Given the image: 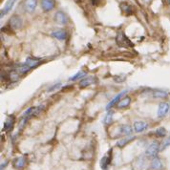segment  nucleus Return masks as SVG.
Listing matches in <instances>:
<instances>
[{
  "instance_id": "f257e3e1",
  "label": "nucleus",
  "mask_w": 170,
  "mask_h": 170,
  "mask_svg": "<svg viewBox=\"0 0 170 170\" xmlns=\"http://www.w3.org/2000/svg\"><path fill=\"white\" fill-rule=\"evenodd\" d=\"M116 42L117 44L120 47L123 48H129V47H133V43L129 40V38L124 34V33L123 32H119L116 38Z\"/></svg>"
},
{
  "instance_id": "f03ea898",
  "label": "nucleus",
  "mask_w": 170,
  "mask_h": 170,
  "mask_svg": "<svg viewBox=\"0 0 170 170\" xmlns=\"http://www.w3.org/2000/svg\"><path fill=\"white\" fill-rule=\"evenodd\" d=\"M44 106L43 105H39V106H36V107H31L29 108L28 110L23 114V119H27L28 117H34V116H38V115L43 110Z\"/></svg>"
},
{
  "instance_id": "7ed1b4c3",
  "label": "nucleus",
  "mask_w": 170,
  "mask_h": 170,
  "mask_svg": "<svg viewBox=\"0 0 170 170\" xmlns=\"http://www.w3.org/2000/svg\"><path fill=\"white\" fill-rule=\"evenodd\" d=\"M160 150V145L158 142H154L151 143L148 148L146 149V152H145V154H146L147 157L149 158H153V157H156V155L158 154V152H159Z\"/></svg>"
},
{
  "instance_id": "20e7f679",
  "label": "nucleus",
  "mask_w": 170,
  "mask_h": 170,
  "mask_svg": "<svg viewBox=\"0 0 170 170\" xmlns=\"http://www.w3.org/2000/svg\"><path fill=\"white\" fill-rule=\"evenodd\" d=\"M22 24H23V21H22V19L19 16L15 15L10 19V25H11V28L15 29V30L20 29L22 27Z\"/></svg>"
},
{
  "instance_id": "39448f33",
  "label": "nucleus",
  "mask_w": 170,
  "mask_h": 170,
  "mask_svg": "<svg viewBox=\"0 0 170 170\" xmlns=\"http://www.w3.org/2000/svg\"><path fill=\"white\" fill-rule=\"evenodd\" d=\"M169 110H170V106H169L168 103L162 102L161 104L159 105V109H158V117H159V118L165 117Z\"/></svg>"
},
{
  "instance_id": "423d86ee",
  "label": "nucleus",
  "mask_w": 170,
  "mask_h": 170,
  "mask_svg": "<svg viewBox=\"0 0 170 170\" xmlns=\"http://www.w3.org/2000/svg\"><path fill=\"white\" fill-rule=\"evenodd\" d=\"M126 93H127V90H124V91H123V92H121V93H119L118 96H115V98H114V99H113L110 102H109L108 104H107V106H106V110H110V109H111L115 104H116V103H119V102L120 101L121 98H123V96Z\"/></svg>"
},
{
  "instance_id": "0eeeda50",
  "label": "nucleus",
  "mask_w": 170,
  "mask_h": 170,
  "mask_svg": "<svg viewBox=\"0 0 170 170\" xmlns=\"http://www.w3.org/2000/svg\"><path fill=\"white\" fill-rule=\"evenodd\" d=\"M56 20L57 23L61 24V25H65V24H67V22H68V17L63 11H59L56 14Z\"/></svg>"
},
{
  "instance_id": "6e6552de",
  "label": "nucleus",
  "mask_w": 170,
  "mask_h": 170,
  "mask_svg": "<svg viewBox=\"0 0 170 170\" xmlns=\"http://www.w3.org/2000/svg\"><path fill=\"white\" fill-rule=\"evenodd\" d=\"M41 6L44 9V11H51L54 7V0H42Z\"/></svg>"
},
{
  "instance_id": "1a4fd4ad",
  "label": "nucleus",
  "mask_w": 170,
  "mask_h": 170,
  "mask_svg": "<svg viewBox=\"0 0 170 170\" xmlns=\"http://www.w3.org/2000/svg\"><path fill=\"white\" fill-rule=\"evenodd\" d=\"M134 128L137 133H141L147 128V123L144 121H136L134 123Z\"/></svg>"
},
{
  "instance_id": "9d476101",
  "label": "nucleus",
  "mask_w": 170,
  "mask_h": 170,
  "mask_svg": "<svg viewBox=\"0 0 170 170\" xmlns=\"http://www.w3.org/2000/svg\"><path fill=\"white\" fill-rule=\"evenodd\" d=\"M15 1V0H9V1L6 3V5L4 6V8L1 10V17H3L4 15H7L9 11L11 10V8L14 7Z\"/></svg>"
},
{
  "instance_id": "9b49d317",
  "label": "nucleus",
  "mask_w": 170,
  "mask_h": 170,
  "mask_svg": "<svg viewBox=\"0 0 170 170\" xmlns=\"http://www.w3.org/2000/svg\"><path fill=\"white\" fill-rule=\"evenodd\" d=\"M52 35L54 38H57L58 40H64L66 38V36H67L66 32L63 31V30H57V31H54L52 33Z\"/></svg>"
},
{
  "instance_id": "f8f14e48",
  "label": "nucleus",
  "mask_w": 170,
  "mask_h": 170,
  "mask_svg": "<svg viewBox=\"0 0 170 170\" xmlns=\"http://www.w3.org/2000/svg\"><path fill=\"white\" fill-rule=\"evenodd\" d=\"M119 134L121 135H125V136H129L132 134V128L131 126L128 124H124V125H121L119 127Z\"/></svg>"
},
{
  "instance_id": "ddd939ff",
  "label": "nucleus",
  "mask_w": 170,
  "mask_h": 170,
  "mask_svg": "<svg viewBox=\"0 0 170 170\" xmlns=\"http://www.w3.org/2000/svg\"><path fill=\"white\" fill-rule=\"evenodd\" d=\"M120 9L123 10V13L126 14L127 15H132V14H133V8L131 7V6H130L128 3H126V2L120 3Z\"/></svg>"
},
{
  "instance_id": "4468645a",
  "label": "nucleus",
  "mask_w": 170,
  "mask_h": 170,
  "mask_svg": "<svg viewBox=\"0 0 170 170\" xmlns=\"http://www.w3.org/2000/svg\"><path fill=\"white\" fill-rule=\"evenodd\" d=\"M94 82H95L94 77H88L86 78H83L82 80H80V87H87V86H90L91 84H93Z\"/></svg>"
},
{
  "instance_id": "2eb2a0df",
  "label": "nucleus",
  "mask_w": 170,
  "mask_h": 170,
  "mask_svg": "<svg viewBox=\"0 0 170 170\" xmlns=\"http://www.w3.org/2000/svg\"><path fill=\"white\" fill-rule=\"evenodd\" d=\"M36 0H27L26 1V10L29 11V13H33V11L35 10V7H36Z\"/></svg>"
},
{
  "instance_id": "dca6fc26",
  "label": "nucleus",
  "mask_w": 170,
  "mask_h": 170,
  "mask_svg": "<svg viewBox=\"0 0 170 170\" xmlns=\"http://www.w3.org/2000/svg\"><path fill=\"white\" fill-rule=\"evenodd\" d=\"M40 64V60L39 59H35V58H32V57H28L26 59V65L29 66L30 68H34L38 65Z\"/></svg>"
},
{
  "instance_id": "f3484780",
  "label": "nucleus",
  "mask_w": 170,
  "mask_h": 170,
  "mask_svg": "<svg viewBox=\"0 0 170 170\" xmlns=\"http://www.w3.org/2000/svg\"><path fill=\"white\" fill-rule=\"evenodd\" d=\"M14 118L13 117H9L6 121L4 123V127H3V131H9L13 128V125H14Z\"/></svg>"
},
{
  "instance_id": "a211bd4d",
  "label": "nucleus",
  "mask_w": 170,
  "mask_h": 170,
  "mask_svg": "<svg viewBox=\"0 0 170 170\" xmlns=\"http://www.w3.org/2000/svg\"><path fill=\"white\" fill-rule=\"evenodd\" d=\"M30 68L29 66L26 65V63L24 64H20V65H17L16 68H15V72H17L18 74H25L28 71H30Z\"/></svg>"
},
{
  "instance_id": "6ab92c4d",
  "label": "nucleus",
  "mask_w": 170,
  "mask_h": 170,
  "mask_svg": "<svg viewBox=\"0 0 170 170\" xmlns=\"http://www.w3.org/2000/svg\"><path fill=\"white\" fill-rule=\"evenodd\" d=\"M130 102H131V99L129 96H125V98L121 99L120 101L118 103V107L119 108H126L127 106H129Z\"/></svg>"
},
{
  "instance_id": "aec40b11",
  "label": "nucleus",
  "mask_w": 170,
  "mask_h": 170,
  "mask_svg": "<svg viewBox=\"0 0 170 170\" xmlns=\"http://www.w3.org/2000/svg\"><path fill=\"white\" fill-rule=\"evenodd\" d=\"M162 167V163L161 162V160L159 158H155V159L152 161V163H151V168L154 170H160Z\"/></svg>"
},
{
  "instance_id": "412c9836",
  "label": "nucleus",
  "mask_w": 170,
  "mask_h": 170,
  "mask_svg": "<svg viewBox=\"0 0 170 170\" xmlns=\"http://www.w3.org/2000/svg\"><path fill=\"white\" fill-rule=\"evenodd\" d=\"M26 165V159H25V157H19L18 159L15 161V165L16 168L18 169H20V168H23L24 166H25Z\"/></svg>"
},
{
  "instance_id": "4be33fe9",
  "label": "nucleus",
  "mask_w": 170,
  "mask_h": 170,
  "mask_svg": "<svg viewBox=\"0 0 170 170\" xmlns=\"http://www.w3.org/2000/svg\"><path fill=\"white\" fill-rule=\"evenodd\" d=\"M109 163H110V156L109 155H106V156H104L101 159V161H100V165H101V167L103 168V169H106V167H107V165H109Z\"/></svg>"
},
{
  "instance_id": "5701e85b",
  "label": "nucleus",
  "mask_w": 170,
  "mask_h": 170,
  "mask_svg": "<svg viewBox=\"0 0 170 170\" xmlns=\"http://www.w3.org/2000/svg\"><path fill=\"white\" fill-rule=\"evenodd\" d=\"M132 139H133L132 137L125 138V139H119V141L117 142V145H118L119 147H123V146H125V145L128 143L129 142H131Z\"/></svg>"
},
{
  "instance_id": "b1692460",
  "label": "nucleus",
  "mask_w": 170,
  "mask_h": 170,
  "mask_svg": "<svg viewBox=\"0 0 170 170\" xmlns=\"http://www.w3.org/2000/svg\"><path fill=\"white\" fill-rule=\"evenodd\" d=\"M153 96H155V98H161V99H163V98H166V96H168V94H167L166 92H165V91L157 90V91H155V92L153 93Z\"/></svg>"
},
{
  "instance_id": "393cba45",
  "label": "nucleus",
  "mask_w": 170,
  "mask_h": 170,
  "mask_svg": "<svg viewBox=\"0 0 170 170\" xmlns=\"http://www.w3.org/2000/svg\"><path fill=\"white\" fill-rule=\"evenodd\" d=\"M85 75H86V73H85V72L80 71V72H78L77 74H76L74 77H72L70 78V80H71V81H75V80H78V78H81V77H83Z\"/></svg>"
},
{
  "instance_id": "a878e982",
  "label": "nucleus",
  "mask_w": 170,
  "mask_h": 170,
  "mask_svg": "<svg viewBox=\"0 0 170 170\" xmlns=\"http://www.w3.org/2000/svg\"><path fill=\"white\" fill-rule=\"evenodd\" d=\"M156 135L159 136V137H165L166 135V130L165 128H162V127H161V128H158L156 130Z\"/></svg>"
},
{
  "instance_id": "bb28decb",
  "label": "nucleus",
  "mask_w": 170,
  "mask_h": 170,
  "mask_svg": "<svg viewBox=\"0 0 170 170\" xmlns=\"http://www.w3.org/2000/svg\"><path fill=\"white\" fill-rule=\"evenodd\" d=\"M112 119H113V114H112V113H108V114L106 115L105 119H104V123H105L106 125L110 124V123H112Z\"/></svg>"
},
{
  "instance_id": "cd10ccee",
  "label": "nucleus",
  "mask_w": 170,
  "mask_h": 170,
  "mask_svg": "<svg viewBox=\"0 0 170 170\" xmlns=\"http://www.w3.org/2000/svg\"><path fill=\"white\" fill-rule=\"evenodd\" d=\"M170 145V138L169 139H165V142H163V143H162V148L163 149V148H166L167 146H169Z\"/></svg>"
},
{
  "instance_id": "c85d7f7f",
  "label": "nucleus",
  "mask_w": 170,
  "mask_h": 170,
  "mask_svg": "<svg viewBox=\"0 0 170 170\" xmlns=\"http://www.w3.org/2000/svg\"><path fill=\"white\" fill-rule=\"evenodd\" d=\"M59 87H60V83H58V84H56V85H54V87L50 88L49 90H50V91H53V90L57 89V88H59Z\"/></svg>"
},
{
  "instance_id": "c756f323",
  "label": "nucleus",
  "mask_w": 170,
  "mask_h": 170,
  "mask_svg": "<svg viewBox=\"0 0 170 170\" xmlns=\"http://www.w3.org/2000/svg\"><path fill=\"white\" fill-rule=\"evenodd\" d=\"M100 0H92V2H93V4H96L98 2H100Z\"/></svg>"
},
{
  "instance_id": "7c9ffc66",
  "label": "nucleus",
  "mask_w": 170,
  "mask_h": 170,
  "mask_svg": "<svg viewBox=\"0 0 170 170\" xmlns=\"http://www.w3.org/2000/svg\"><path fill=\"white\" fill-rule=\"evenodd\" d=\"M168 2H169V4H170V0H168Z\"/></svg>"
}]
</instances>
